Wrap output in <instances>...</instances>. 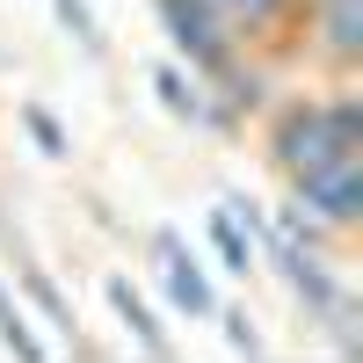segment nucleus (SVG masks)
<instances>
[{
  "instance_id": "nucleus-11",
  "label": "nucleus",
  "mask_w": 363,
  "mask_h": 363,
  "mask_svg": "<svg viewBox=\"0 0 363 363\" xmlns=\"http://www.w3.org/2000/svg\"><path fill=\"white\" fill-rule=\"evenodd\" d=\"M0 349H8V356H22V363H44V335L22 320V306L8 298V284H0Z\"/></svg>"
},
{
  "instance_id": "nucleus-14",
  "label": "nucleus",
  "mask_w": 363,
  "mask_h": 363,
  "mask_svg": "<svg viewBox=\"0 0 363 363\" xmlns=\"http://www.w3.org/2000/svg\"><path fill=\"white\" fill-rule=\"evenodd\" d=\"M211 320H225V342H233L240 356H262V335H255V320H247V313H240V306H233V313L218 306V313H211Z\"/></svg>"
},
{
  "instance_id": "nucleus-13",
  "label": "nucleus",
  "mask_w": 363,
  "mask_h": 363,
  "mask_svg": "<svg viewBox=\"0 0 363 363\" xmlns=\"http://www.w3.org/2000/svg\"><path fill=\"white\" fill-rule=\"evenodd\" d=\"M58 8V22H66V37L87 51V58H102V22H95V8H87V0H51Z\"/></svg>"
},
{
  "instance_id": "nucleus-5",
  "label": "nucleus",
  "mask_w": 363,
  "mask_h": 363,
  "mask_svg": "<svg viewBox=\"0 0 363 363\" xmlns=\"http://www.w3.org/2000/svg\"><path fill=\"white\" fill-rule=\"evenodd\" d=\"M306 51L349 80L363 66V0H306Z\"/></svg>"
},
{
  "instance_id": "nucleus-9",
  "label": "nucleus",
  "mask_w": 363,
  "mask_h": 363,
  "mask_svg": "<svg viewBox=\"0 0 363 363\" xmlns=\"http://www.w3.org/2000/svg\"><path fill=\"white\" fill-rule=\"evenodd\" d=\"M153 95H160V109L167 116H182V124H203V80L189 73V66H153Z\"/></svg>"
},
{
  "instance_id": "nucleus-1",
  "label": "nucleus",
  "mask_w": 363,
  "mask_h": 363,
  "mask_svg": "<svg viewBox=\"0 0 363 363\" xmlns=\"http://www.w3.org/2000/svg\"><path fill=\"white\" fill-rule=\"evenodd\" d=\"M262 153L284 182L313 174L342 153H363V95L349 80H335L327 95H284L262 124Z\"/></svg>"
},
{
  "instance_id": "nucleus-7",
  "label": "nucleus",
  "mask_w": 363,
  "mask_h": 363,
  "mask_svg": "<svg viewBox=\"0 0 363 363\" xmlns=\"http://www.w3.org/2000/svg\"><path fill=\"white\" fill-rule=\"evenodd\" d=\"M102 298H109V313L131 327V342H138L145 356H153V363H174V335L160 327V313L145 306V291L124 277V269H109V277H102Z\"/></svg>"
},
{
  "instance_id": "nucleus-4",
  "label": "nucleus",
  "mask_w": 363,
  "mask_h": 363,
  "mask_svg": "<svg viewBox=\"0 0 363 363\" xmlns=\"http://www.w3.org/2000/svg\"><path fill=\"white\" fill-rule=\"evenodd\" d=\"M203 8L218 15L240 37V51H255V58H269V51H284V44L306 37V0H203Z\"/></svg>"
},
{
  "instance_id": "nucleus-12",
  "label": "nucleus",
  "mask_w": 363,
  "mask_h": 363,
  "mask_svg": "<svg viewBox=\"0 0 363 363\" xmlns=\"http://www.w3.org/2000/svg\"><path fill=\"white\" fill-rule=\"evenodd\" d=\"M22 131H29V145H37L44 160H73V138H66V124H58L44 102H22Z\"/></svg>"
},
{
  "instance_id": "nucleus-2",
  "label": "nucleus",
  "mask_w": 363,
  "mask_h": 363,
  "mask_svg": "<svg viewBox=\"0 0 363 363\" xmlns=\"http://www.w3.org/2000/svg\"><path fill=\"white\" fill-rule=\"evenodd\" d=\"M160 22V37L174 44V66H189L196 80H218L233 58H240V37L203 8V0H145Z\"/></svg>"
},
{
  "instance_id": "nucleus-3",
  "label": "nucleus",
  "mask_w": 363,
  "mask_h": 363,
  "mask_svg": "<svg viewBox=\"0 0 363 363\" xmlns=\"http://www.w3.org/2000/svg\"><path fill=\"white\" fill-rule=\"evenodd\" d=\"M291 211L313 218L327 240H349L363 225V153H342V160H327L313 174H298L291 182Z\"/></svg>"
},
{
  "instance_id": "nucleus-10",
  "label": "nucleus",
  "mask_w": 363,
  "mask_h": 363,
  "mask_svg": "<svg viewBox=\"0 0 363 363\" xmlns=\"http://www.w3.org/2000/svg\"><path fill=\"white\" fill-rule=\"evenodd\" d=\"M15 284H22L29 298H37V313H44L51 327H66V335H73V306H66V291L51 284V269H37V262H15Z\"/></svg>"
},
{
  "instance_id": "nucleus-6",
  "label": "nucleus",
  "mask_w": 363,
  "mask_h": 363,
  "mask_svg": "<svg viewBox=\"0 0 363 363\" xmlns=\"http://www.w3.org/2000/svg\"><path fill=\"white\" fill-rule=\"evenodd\" d=\"M153 269H160V291L174 298V313H189V320H211L218 313V291H211V269L189 255V240L182 233H153Z\"/></svg>"
},
{
  "instance_id": "nucleus-8",
  "label": "nucleus",
  "mask_w": 363,
  "mask_h": 363,
  "mask_svg": "<svg viewBox=\"0 0 363 363\" xmlns=\"http://www.w3.org/2000/svg\"><path fill=\"white\" fill-rule=\"evenodd\" d=\"M211 247H218L225 277H240V284L255 277V233H247V218H240V196H225L218 211H211Z\"/></svg>"
}]
</instances>
